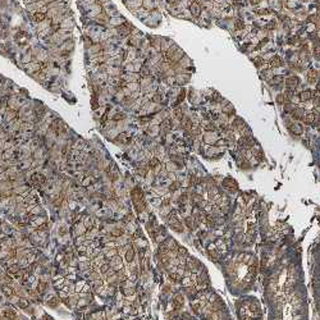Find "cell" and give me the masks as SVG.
I'll return each instance as SVG.
<instances>
[{
	"instance_id": "cell-36",
	"label": "cell",
	"mask_w": 320,
	"mask_h": 320,
	"mask_svg": "<svg viewBox=\"0 0 320 320\" xmlns=\"http://www.w3.org/2000/svg\"><path fill=\"white\" fill-rule=\"evenodd\" d=\"M185 222H186L187 227H188L189 229H192V228H193V220H192V218H191V217H187V218L185 219Z\"/></svg>"
},
{
	"instance_id": "cell-2",
	"label": "cell",
	"mask_w": 320,
	"mask_h": 320,
	"mask_svg": "<svg viewBox=\"0 0 320 320\" xmlns=\"http://www.w3.org/2000/svg\"><path fill=\"white\" fill-rule=\"evenodd\" d=\"M45 182H46V178H45L44 174H41V173H35V174H32V177H31V185L32 186L39 187V186H42Z\"/></svg>"
},
{
	"instance_id": "cell-8",
	"label": "cell",
	"mask_w": 320,
	"mask_h": 320,
	"mask_svg": "<svg viewBox=\"0 0 320 320\" xmlns=\"http://www.w3.org/2000/svg\"><path fill=\"white\" fill-rule=\"evenodd\" d=\"M183 304H185V301H183V296L181 295V293H178V295H176V296H174V298H173V306H174V310H176V311L181 310V309H182V306H183Z\"/></svg>"
},
{
	"instance_id": "cell-5",
	"label": "cell",
	"mask_w": 320,
	"mask_h": 320,
	"mask_svg": "<svg viewBox=\"0 0 320 320\" xmlns=\"http://www.w3.org/2000/svg\"><path fill=\"white\" fill-rule=\"evenodd\" d=\"M286 86H287V89H288L289 91H295V90L297 89V86H298V78H297L296 76L288 77L287 81H286Z\"/></svg>"
},
{
	"instance_id": "cell-43",
	"label": "cell",
	"mask_w": 320,
	"mask_h": 320,
	"mask_svg": "<svg viewBox=\"0 0 320 320\" xmlns=\"http://www.w3.org/2000/svg\"><path fill=\"white\" fill-rule=\"evenodd\" d=\"M82 287H83V282H81V283H77V286H76V291H77V292H80V291L82 289Z\"/></svg>"
},
{
	"instance_id": "cell-41",
	"label": "cell",
	"mask_w": 320,
	"mask_h": 320,
	"mask_svg": "<svg viewBox=\"0 0 320 320\" xmlns=\"http://www.w3.org/2000/svg\"><path fill=\"white\" fill-rule=\"evenodd\" d=\"M62 202H63V196H59L56 200L54 201V205L55 206H60V205H62Z\"/></svg>"
},
{
	"instance_id": "cell-30",
	"label": "cell",
	"mask_w": 320,
	"mask_h": 320,
	"mask_svg": "<svg viewBox=\"0 0 320 320\" xmlns=\"http://www.w3.org/2000/svg\"><path fill=\"white\" fill-rule=\"evenodd\" d=\"M89 279H90L91 282H95V281L100 279V272L91 270V273H90V275H89Z\"/></svg>"
},
{
	"instance_id": "cell-16",
	"label": "cell",
	"mask_w": 320,
	"mask_h": 320,
	"mask_svg": "<svg viewBox=\"0 0 320 320\" xmlns=\"http://www.w3.org/2000/svg\"><path fill=\"white\" fill-rule=\"evenodd\" d=\"M198 266H200V263H198L195 257H189L187 260V268L189 270H196Z\"/></svg>"
},
{
	"instance_id": "cell-50",
	"label": "cell",
	"mask_w": 320,
	"mask_h": 320,
	"mask_svg": "<svg viewBox=\"0 0 320 320\" xmlns=\"http://www.w3.org/2000/svg\"><path fill=\"white\" fill-rule=\"evenodd\" d=\"M318 92H319V94H320V85H319V86H318Z\"/></svg>"
},
{
	"instance_id": "cell-6",
	"label": "cell",
	"mask_w": 320,
	"mask_h": 320,
	"mask_svg": "<svg viewBox=\"0 0 320 320\" xmlns=\"http://www.w3.org/2000/svg\"><path fill=\"white\" fill-rule=\"evenodd\" d=\"M117 32L120 35V36H128V35L132 32V27L128 26L127 23H122L120 26H117Z\"/></svg>"
},
{
	"instance_id": "cell-25",
	"label": "cell",
	"mask_w": 320,
	"mask_h": 320,
	"mask_svg": "<svg viewBox=\"0 0 320 320\" xmlns=\"http://www.w3.org/2000/svg\"><path fill=\"white\" fill-rule=\"evenodd\" d=\"M46 287H48V283H46V282H44V281H41V282H39V283H37L36 291L40 293V296H41V295H44V293H45V291H46Z\"/></svg>"
},
{
	"instance_id": "cell-14",
	"label": "cell",
	"mask_w": 320,
	"mask_h": 320,
	"mask_svg": "<svg viewBox=\"0 0 320 320\" xmlns=\"http://www.w3.org/2000/svg\"><path fill=\"white\" fill-rule=\"evenodd\" d=\"M311 96H313V91H311V90H305V91H302V92L298 95L300 101H304V102L310 101V100H311Z\"/></svg>"
},
{
	"instance_id": "cell-11",
	"label": "cell",
	"mask_w": 320,
	"mask_h": 320,
	"mask_svg": "<svg viewBox=\"0 0 320 320\" xmlns=\"http://www.w3.org/2000/svg\"><path fill=\"white\" fill-rule=\"evenodd\" d=\"M135 256H136L135 248H133L132 246H131V247H128V248L126 250V255H124L126 261H127V263H132V261L135 260Z\"/></svg>"
},
{
	"instance_id": "cell-34",
	"label": "cell",
	"mask_w": 320,
	"mask_h": 320,
	"mask_svg": "<svg viewBox=\"0 0 320 320\" xmlns=\"http://www.w3.org/2000/svg\"><path fill=\"white\" fill-rule=\"evenodd\" d=\"M126 118V114L124 113H117L114 117H113V120L114 122H118V120H122V119H124Z\"/></svg>"
},
{
	"instance_id": "cell-48",
	"label": "cell",
	"mask_w": 320,
	"mask_h": 320,
	"mask_svg": "<svg viewBox=\"0 0 320 320\" xmlns=\"http://www.w3.org/2000/svg\"><path fill=\"white\" fill-rule=\"evenodd\" d=\"M44 320H54V319L51 318V316H49V315H45V316H44Z\"/></svg>"
},
{
	"instance_id": "cell-18",
	"label": "cell",
	"mask_w": 320,
	"mask_h": 320,
	"mask_svg": "<svg viewBox=\"0 0 320 320\" xmlns=\"http://www.w3.org/2000/svg\"><path fill=\"white\" fill-rule=\"evenodd\" d=\"M17 111L15 110H13V109H10V110H6L5 111V114H4V118H5V120L6 122H13V120L17 118Z\"/></svg>"
},
{
	"instance_id": "cell-13",
	"label": "cell",
	"mask_w": 320,
	"mask_h": 320,
	"mask_svg": "<svg viewBox=\"0 0 320 320\" xmlns=\"http://www.w3.org/2000/svg\"><path fill=\"white\" fill-rule=\"evenodd\" d=\"M316 119H318L316 113L311 111V113H307V114L304 117V122H305L306 124H314V123L316 122Z\"/></svg>"
},
{
	"instance_id": "cell-37",
	"label": "cell",
	"mask_w": 320,
	"mask_h": 320,
	"mask_svg": "<svg viewBox=\"0 0 320 320\" xmlns=\"http://www.w3.org/2000/svg\"><path fill=\"white\" fill-rule=\"evenodd\" d=\"M224 113L228 114V115H232V114H235V109H233L232 105H229V108L226 106V108H224Z\"/></svg>"
},
{
	"instance_id": "cell-23",
	"label": "cell",
	"mask_w": 320,
	"mask_h": 320,
	"mask_svg": "<svg viewBox=\"0 0 320 320\" xmlns=\"http://www.w3.org/2000/svg\"><path fill=\"white\" fill-rule=\"evenodd\" d=\"M284 63H283V60H282V58L281 56H278V55H275V56H273V59L270 60V65L272 67H282Z\"/></svg>"
},
{
	"instance_id": "cell-15",
	"label": "cell",
	"mask_w": 320,
	"mask_h": 320,
	"mask_svg": "<svg viewBox=\"0 0 320 320\" xmlns=\"http://www.w3.org/2000/svg\"><path fill=\"white\" fill-rule=\"evenodd\" d=\"M2 292L4 293L6 297H10V296L14 295V288L10 286V284H3V286H2Z\"/></svg>"
},
{
	"instance_id": "cell-12",
	"label": "cell",
	"mask_w": 320,
	"mask_h": 320,
	"mask_svg": "<svg viewBox=\"0 0 320 320\" xmlns=\"http://www.w3.org/2000/svg\"><path fill=\"white\" fill-rule=\"evenodd\" d=\"M318 77H319L318 71H315V69H310V71L307 72V82L311 83V85H313V83H316Z\"/></svg>"
},
{
	"instance_id": "cell-3",
	"label": "cell",
	"mask_w": 320,
	"mask_h": 320,
	"mask_svg": "<svg viewBox=\"0 0 320 320\" xmlns=\"http://www.w3.org/2000/svg\"><path fill=\"white\" fill-rule=\"evenodd\" d=\"M222 186L226 189H228V191H236V189L238 188V183L236 182V179H233V178H224Z\"/></svg>"
},
{
	"instance_id": "cell-32",
	"label": "cell",
	"mask_w": 320,
	"mask_h": 320,
	"mask_svg": "<svg viewBox=\"0 0 320 320\" xmlns=\"http://www.w3.org/2000/svg\"><path fill=\"white\" fill-rule=\"evenodd\" d=\"M286 101H288L287 100V95H284V94H281V95H278V96H276V104H284Z\"/></svg>"
},
{
	"instance_id": "cell-9",
	"label": "cell",
	"mask_w": 320,
	"mask_h": 320,
	"mask_svg": "<svg viewBox=\"0 0 320 320\" xmlns=\"http://www.w3.org/2000/svg\"><path fill=\"white\" fill-rule=\"evenodd\" d=\"M2 315H3V318H4L5 320H15V319H17L15 311L12 310V309H8V307H6V309H3Z\"/></svg>"
},
{
	"instance_id": "cell-29",
	"label": "cell",
	"mask_w": 320,
	"mask_h": 320,
	"mask_svg": "<svg viewBox=\"0 0 320 320\" xmlns=\"http://www.w3.org/2000/svg\"><path fill=\"white\" fill-rule=\"evenodd\" d=\"M233 126H235V128H238V129H242V128L246 127V126H245V122H243V120H242L241 118H236L235 122H233Z\"/></svg>"
},
{
	"instance_id": "cell-39",
	"label": "cell",
	"mask_w": 320,
	"mask_h": 320,
	"mask_svg": "<svg viewBox=\"0 0 320 320\" xmlns=\"http://www.w3.org/2000/svg\"><path fill=\"white\" fill-rule=\"evenodd\" d=\"M314 54H315V56H319V54H320V42H316V44H315V46H314Z\"/></svg>"
},
{
	"instance_id": "cell-40",
	"label": "cell",
	"mask_w": 320,
	"mask_h": 320,
	"mask_svg": "<svg viewBox=\"0 0 320 320\" xmlns=\"http://www.w3.org/2000/svg\"><path fill=\"white\" fill-rule=\"evenodd\" d=\"M68 300H69V305H71V306H72V305H76V304H77V301H78V298H77L76 296H71Z\"/></svg>"
},
{
	"instance_id": "cell-22",
	"label": "cell",
	"mask_w": 320,
	"mask_h": 320,
	"mask_svg": "<svg viewBox=\"0 0 320 320\" xmlns=\"http://www.w3.org/2000/svg\"><path fill=\"white\" fill-rule=\"evenodd\" d=\"M182 127H183V129H186L187 132H191V131H192V122H191V119L182 118Z\"/></svg>"
},
{
	"instance_id": "cell-19",
	"label": "cell",
	"mask_w": 320,
	"mask_h": 320,
	"mask_svg": "<svg viewBox=\"0 0 320 320\" xmlns=\"http://www.w3.org/2000/svg\"><path fill=\"white\" fill-rule=\"evenodd\" d=\"M123 233H124L123 228H120V227H114V228H111V231H110V236H111V237H114V238H119V237H122Z\"/></svg>"
},
{
	"instance_id": "cell-47",
	"label": "cell",
	"mask_w": 320,
	"mask_h": 320,
	"mask_svg": "<svg viewBox=\"0 0 320 320\" xmlns=\"http://www.w3.org/2000/svg\"><path fill=\"white\" fill-rule=\"evenodd\" d=\"M273 81H275V82H282L283 81V77L282 76H279V77H274V80Z\"/></svg>"
},
{
	"instance_id": "cell-42",
	"label": "cell",
	"mask_w": 320,
	"mask_h": 320,
	"mask_svg": "<svg viewBox=\"0 0 320 320\" xmlns=\"http://www.w3.org/2000/svg\"><path fill=\"white\" fill-rule=\"evenodd\" d=\"M91 181H92L91 177H87V178H86V179L83 181V182H82V186H89V185L91 183Z\"/></svg>"
},
{
	"instance_id": "cell-20",
	"label": "cell",
	"mask_w": 320,
	"mask_h": 320,
	"mask_svg": "<svg viewBox=\"0 0 320 320\" xmlns=\"http://www.w3.org/2000/svg\"><path fill=\"white\" fill-rule=\"evenodd\" d=\"M45 19H46V14H45L44 12H37V13L33 14V21H35V22L42 23Z\"/></svg>"
},
{
	"instance_id": "cell-49",
	"label": "cell",
	"mask_w": 320,
	"mask_h": 320,
	"mask_svg": "<svg viewBox=\"0 0 320 320\" xmlns=\"http://www.w3.org/2000/svg\"><path fill=\"white\" fill-rule=\"evenodd\" d=\"M259 2H260V0H250V3H251V4H257Z\"/></svg>"
},
{
	"instance_id": "cell-10",
	"label": "cell",
	"mask_w": 320,
	"mask_h": 320,
	"mask_svg": "<svg viewBox=\"0 0 320 320\" xmlns=\"http://www.w3.org/2000/svg\"><path fill=\"white\" fill-rule=\"evenodd\" d=\"M289 132L295 136H300L304 132V128H302V126H300V123H293L289 126Z\"/></svg>"
},
{
	"instance_id": "cell-28",
	"label": "cell",
	"mask_w": 320,
	"mask_h": 320,
	"mask_svg": "<svg viewBox=\"0 0 320 320\" xmlns=\"http://www.w3.org/2000/svg\"><path fill=\"white\" fill-rule=\"evenodd\" d=\"M110 269H111L110 263L105 261V263H104V264H102V265L99 268V272H100V274H104V275H105V274H106V273H108Z\"/></svg>"
},
{
	"instance_id": "cell-7",
	"label": "cell",
	"mask_w": 320,
	"mask_h": 320,
	"mask_svg": "<svg viewBox=\"0 0 320 320\" xmlns=\"http://www.w3.org/2000/svg\"><path fill=\"white\" fill-rule=\"evenodd\" d=\"M189 12H191V14L195 17V18H197L198 15H200V13H201V4L198 3V2H192L191 3V5H189Z\"/></svg>"
},
{
	"instance_id": "cell-27",
	"label": "cell",
	"mask_w": 320,
	"mask_h": 320,
	"mask_svg": "<svg viewBox=\"0 0 320 320\" xmlns=\"http://www.w3.org/2000/svg\"><path fill=\"white\" fill-rule=\"evenodd\" d=\"M59 302H60V300H59L58 297H51V298L46 302V305H48L49 307H51V309H55V307H58Z\"/></svg>"
},
{
	"instance_id": "cell-4",
	"label": "cell",
	"mask_w": 320,
	"mask_h": 320,
	"mask_svg": "<svg viewBox=\"0 0 320 320\" xmlns=\"http://www.w3.org/2000/svg\"><path fill=\"white\" fill-rule=\"evenodd\" d=\"M131 197L133 202H138V201H143V192L140 187H135L131 191Z\"/></svg>"
},
{
	"instance_id": "cell-1",
	"label": "cell",
	"mask_w": 320,
	"mask_h": 320,
	"mask_svg": "<svg viewBox=\"0 0 320 320\" xmlns=\"http://www.w3.org/2000/svg\"><path fill=\"white\" fill-rule=\"evenodd\" d=\"M167 220H168L169 227H170L173 231H176V232H178V233H182V232H183V226H182V223L179 222V219L176 217L174 211H170V213L168 214Z\"/></svg>"
},
{
	"instance_id": "cell-45",
	"label": "cell",
	"mask_w": 320,
	"mask_h": 320,
	"mask_svg": "<svg viewBox=\"0 0 320 320\" xmlns=\"http://www.w3.org/2000/svg\"><path fill=\"white\" fill-rule=\"evenodd\" d=\"M236 27L237 28H243V23H242L241 21H237L236 22Z\"/></svg>"
},
{
	"instance_id": "cell-21",
	"label": "cell",
	"mask_w": 320,
	"mask_h": 320,
	"mask_svg": "<svg viewBox=\"0 0 320 320\" xmlns=\"http://www.w3.org/2000/svg\"><path fill=\"white\" fill-rule=\"evenodd\" d=\"M17 305H18L21 309L26 310L27 307H30V301H28L27 298H26V297H19L18 301H17Z\"/></svg>"
},
{
	"instance_id": "cell-33",
	"label": "cell",
	"mask_w": 320,
	"mask_h": 320,
	"mask_svg": "<svg viewBox=\"0 0 320 320\" xmlns=\"http://www.w3.org/2000/svg\"><path fill=\"white\" fill-rule=\"evenodd\" d=\"M63 283H64V279H63V278H56V279H54V282H53L54 287H56V288L62 287V284H63Z\"/></svg>"
},
{
	"instance_id": "cell-31",
	"label": "cell",
	"mask_w": 320,
	"mask_h": 320,
	"mask_svg": "<svg viewBox=\"0 0 320 320\" xmlns=\"http://www.w3.org/2000/svg\"><path fill=\"white\" fill-rule=\"evenodd\" d=\"M185 98H186V90H182L179 92V95L177 96V101H176V105H179L181 102H182L183 100H185Z\"/></svg>"
},
{
	"instance_id": "cell-26",
	"label": "cell",
	"mask_w": 320,
	"mask_h": 320,
	"mask_svg": "<svg viewBox=\"0 0 320 320\" xmlns=\"http://www.w3.org/2000/svg\"><path fill=\"white\" fill-rule=\"evenodd\" d=\"M149 167H150L151 169H154V170L159 169V168H160V161H159V159H156V158L150 159V161H149Z\"/></svg>"
},
{
	"instance_id": "cell-17",
	"label": "cell",
	"mask_w": 320,
	"mask_h": 320,
	"mask_svg": "<svg viewBox=\"0 0 320 320\" xmlns=\"http://www.w3.org/2000/svg\"><path fill=\"white\" fill-rule=\"evenodd\" d=\"M291 114H292V117H293V119H297V120H300V119H304V117H305V114H304V110L302 109H300V108H295L292 111H291Z\"/></svg>"
},
{
	"instance_id": "cell-38",
	"label": "cell",
	"mask_w": 320,
	"mask_h": 320,
	"mask_svg": "<svg viewBox=\"0 0 320 320\" xmlns=\"http://www.w3.org/2000/svg\"><path fill=\"white\" fill-rule=\"evenodd\" d=\"M179 182H173L172 185H170V187H169V191H172V192H174L176 189H178L179 188Z\"/></svg>"
},
{
	"instance_id": "cell-35",
	"label": "cell",
	"mask_w": 320,
	"mask_h": 320,
	"mask_svg": "<svg viewBox=\"0 0 320 320\" xmlns=\"http://www.w3.org/2000/svg\"><path fill=\"white\" fill-rule=\"evenodd\" d=\"M174 115H176V118H177L178 120H182V118H183V114H182V110H181L179 108H177V109L174 110Z\"/></svg>"
},
{
	"instance_id": "cell-44",
	"label": "cell",
	"mask_w": 320,
	"mask_h": 320,
	"mask_svg": "<svg viewBox=\"0 0 320 320\" xmlns=\"http://www.w3.org/2000/svg\"><path fill=\"white\" fill-rule=\"evenodd\" d=\"M160 100H161V96H160L159 94H156V95L154 96V101H155V102H160Z\"/></svg>"
},
{
	"instance_id": "cell-46",
	"label": "cell",
	"mask_w": 320,
	"mask_h": 320,
	"mask_svg": "<svg viewBox=\"0 0 320 320\" xmlns=\"http://www.w3.org/2000/svg\"><path fill=\"white\" fill-rule=\"evenodd\" d=\"M261 63H263V59H261V58H256V59H255V64H256V65H260Z\"/></svg>"
},
{
	"instance_id": "cell-24",
	"label": "cell",
	"mask_w": 320,
	"mask_h": 320,
	"mask_svg": "<svg viewBox=\"0 0 320 320\" xmlns=\"http://www.w3.org/2000/svg\"><path fill=\"white\" fill-rule=\"evenodd\" d=\"M6 270H8V273H10V274L14 275L15 273H18L21 270V266L18 264H9L6 266Z\"/></svg>"
}]
</instances>
